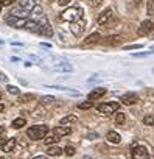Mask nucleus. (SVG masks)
Returning <instances> with one entry per match:
<instances>
[{
    "label": "nucleus",
    "mask_w": 154,
    "mask_h": 159,
    "mask_svg": "<svg viewBox=\"0 0 154 159\" xmlns=\"http://www.w3.org/2000/svg\"><path fill=\"white\" fill-rule=\"evenodd\" d=\"M36 7V0H20L19 5L10 13L16 17H20V19H25L28 17V14L33 11V8Z\"/></svg>",
    "instance_id": "f257e3e1"
},
{
    "label": "nucleus",
    "mask_w": 154,
    "mask_h": 159,
    "mask_svg": "<svg viewBox=\"0 0 154 159\" xmlns=\"http://www.w3.org/2000/svg\"><path fill=\"white\" fill-rule=\"evenodd\" d=\"M83 19V8L81 7H72V8H67L61 13L59 16V20L62 22H76V20H80Z\"/></svg>",
    "instance_id": "f03ea898"
},
{
    "label": "nucleus",
    "mask_w": 154,
    "mask_h": 159,
    "mask_svg": "<svg viewBox=\"0 0 154 159\" xmlns=\"http://www.w3.org/2000/svg\"><path fill=\"white\" fill-rule=\"evenodd\" d=\"M47 133H48V126L47 125H34V126H30L27 129V136L31 140H41V139H44L47 136Z\"/></svg>",
    "instance_id": "7ed1b4c3"
},
{
    "label": "nucleus",
    "mask_w": 154,
    "mask_h": 159,
    "mask_svg": "<svg viewBox=\"0 0 154 159\" xmlns=\"http://www.w3.org/2000/svg\"><path fill=\"white\" fill-rule=\"evenodd\" d=\"M118 108H120V103H117V102H109V103H101V105H98V108H97V109H98L101 114L109 116V114L117 112V111H118Z\"/></svg>",
    "instance_id": "20e7f679"
},
{
    "label": "nucleus",
    "mask_w": 154,
    "mask_h": 159,
    "mask_svg": "<svg viewBox=\"0 0 154 159\" xmlns=\"http://www.w3.org/2000/svg\"><path fill=\"white\" fill-rule=\"evenodd\" d=\"M131 156H132V159H149L146 147H142V145H137V143H132Z\"/></svg>",
    "instance_id": "39448f33"
},
{
    "label": "nucleus",
    "mask_w": 154,
    "mask_h": 159,
    "mask_svg": "<svg viewBox=\"0 0 154 159\" xmlns=\"http://www.w3.org/2000/svg\"><path fill=\"white\" fill-rule=\"evenodd\" d=\"M86 25H87V22H86V19L83 17V19H80V20L70 24V31L73 33V36H81L83 31L86 30Z\"/></svg>",
    "instance_id": "423d86ee"
},
{
    "label": "nucleus",
    "mask_w": 154,
    "mask_h": 159,
    "mask_svg": "<svg viewBox=\"0 0 154 159\" xmlns=\"http://www.w3.org/2000/svg\"><path fill=\"white\" fill-rule=\"evenodd\" d=\"M5 22H7L10 27H14V28H24L27 19H20V17H16V16H13V14L8 13V14L5 16Z\"/></svg>",
    "instance_id": "0eeeda50"
},
{
    "label": "nucleus",
    "mask_w": 154,
    "mask_h": 159,
    "mask_svg": "<svg viewBox=\"0 0 154 159\" xmlns=\"http://www.w3.org/2000/svg\"><path fill=\"white\" fill-rule=\"evenodd\" d=\"M112 14H114V13H112V10H111V8L104 10V11H103V13L98 16L97 24H98V25H106V24H108V22L112 19Z\"/></svg>",
    "instance_id": "6e6552de"
},
{
    "label": "nucleus",
    "mask_w": 154,
    "mask_h": 159,
    "mask_svg": "<svg viewBox=\"0 0 154 159\" xmlns=\"http://www.w3.org/2000/svg\"><path fill=\"white\" fill-rule=\"evenodd\" d=\"M152 31V22L151 20H143L140 28H139V34L140 36H148Z\"/></svg>",
    "instance_id": "1a4fd4ad"
},
{
    "label": "nucleus",
    "mask_w": 154,
    "mask_h": 159,
    "mask_svg": "<svg viewBox=\"0 0 154 159\" xmlns=\"http://www.w3.org/2000/svg\"><path fill=\"white\" fill-rule=\"evenodd\" d=\"M137 100H139V97H137V94H134V92H128V94H125V95L121 97V102H123V105H126V106H131V105L137 103Z\"/></svg>",
    "instance_id": "9d476101"
},
{
    "label": "nucleus",
    "mask_w": 154,
    "mask_h": 159,
    "mask_svg": "<svg viewBox=\"0 0 154 159\" xmlns=\"http://www.w3.org/2000/svg\"><path fill=\"white\" fill-rule=\"evenodd\" d=\"M103 95H106V89L104 88H97V89H94L90 94H89V102H94V100H98V98H101Z\"/></svg>",
    "instance_id": "9b49d317"
},
{
    "label": "nucleus",
    "mask_w": 154,
    "mask_h": 159,
    "mask_svg": "<svg viewBox=\"0 0 154 159\" xmlns=\"http://www.w3.org/2000/svg\"><path fill=\"white\" fill-rule=\"evenodd\" d=\"M70 133H72V129L68 126H56L53 129V136H56L58 139L59 137H64V136H68Z\"/></svg>",
    "instance_id": "f8f14e48"
},
{
    "label": "nucleus",
    "mask_w": 154,
    "mask_h": 159,
    "mask_svg": "<svg viewBox=\"0 0 154 159\" xmlns=\"http://www.w3.org/2000/svg\"><path fill=\"white\" fill-rule=\"evenodd\" d=\"M24 28H25V30H28V31H31V33H37V34H39L41 25H39V22H36V20H27Z\"/></svg>",
    "instance_id": "ddd939ff"
},
{
    "label": "nucleus",
    "mask_w": 154,
    "mask_h": 159,
    "mask_svg": "<svg viewBox=\"0 0 154 159\" xmlns=\"http://www.w3.org/2000/svg\"><path fill=\"white\" fill-rule=\"evenodd\" d=\"M16 137H11V139H7L5 140V143L2 145V150L5 151V153H11L13 150H14V147H16Z\"/></svg>",
    "instance_id": "4468645a"
},
{
    "label": "nucleus",
    "mask_w": 154,
    "mask_h": 159,
    "mask_svg": "<svg viewBox=\"0 0 154 159\" xmlns=\"http://www.w3.org/2000/svg\"><path fill=\"white\" fill-rule=\"evenodd\" d=\"M106 139H108V142H111V143H114V145H117V143L121 142V136H120L118 133H115V131H109V133L106 134Z\"/></svg>",
    "instance_id": "2eb2a0df"
},
{
    "label": "nucleus",
    "mask_w": 154,
    "mask_h": 159,
    "mask_svg": "<svg viewBox=\"0 0 154 159\" xmlns=\"http://www.w3.org/2000/svg\"><path fill=\"white\" fill-rule=\"evenodd\" d=\"M78 122V117H76L75 114H70V116H65L64 119H61V125L62 126H67V125H73Z\"/></svg>",
    "instance_id": "dca6fc26"
},
{
    "label": "nucleus",
    "mask_w": 154,
    "mask_h": 159,
    "mask_svg": "<svg viewBox=\"0 0 154 159\" xmlns=\"http://www.w3.org/2000/svg\"><path fill=\"white\" fill-rule=\"evenodd\" d=\"M101 39V34L100 33H92L90 36H87L86 39H84V44L86 45H90V44H97L98 41Z\"/></svg>",
    "instance_id": "f3484780"
},
{
    "label": "nucleus",
    "mask_w": 154,
    "mask_h": 159,
    "mask_svg": "<svg viewBox=\"0 0 154 159\" xmlns=\"http://www.w3.org/2000/svg\"><path fill=\"white\" fill-rule=\"evenodd\" d=\"M120 42H121V36H118V34L108 36V38L104 39V44H106V45H117V44H120Z\"/></svg>",
    "instance_id": "a211bd4d"
},
{
    "label": "nucleus",
    "mask_w": 154,
    "mask_h": 159,
    "mask_svg": "<svg viewBox=\"0 0 154 159\" xmlns=\"http://www.w3.org/2000/svg\"><path fill=\"white\" fill-rule=\"evenodd\" d=\"M25 125H27V120H25V117H19V119H14V120L11 122V126H13L14 129H19V128L25 126Z\"/></svg>",
    "instance_id": "6ab92c4d"
},
{
    "label": "nucleus",
    "mask_w": 154,
    "mask_h": 159,
    "mask_svg": "<svg viewBox=\"0 0 154 159\" xmlns=\"http://www.w3.org/2000/svg\"><path fill=\"white\" fill-rule=\"evenodd\" d=\"M48 156H61L62 154V150H61V147H55V145H50L48 147Z\"/></svg>",
    "instance_id": "aec40b11"
},
{
    "label": "nucleus",
    "mask_w": 154,
    "mask_h": 159,
    "mask_svg": "<svg viewBox=\"0 0 154 159\" xmlns=\"http://www.w3.org/2000/svg\"><path fill=\"white\" fill-rule=\"evenodd\" d=\"M55 70H58V72H72L73 67L70 64H58V66H55Z\"/></svg>",
    "instance_id": "412c9836"
},
{
    "label": "nucleus",
    "mask_w": 154,
    "mask_h": 159,
    "mask_svg": "<svg viewBox=\"0 0 154 159\" xmlns=\"http://www.w3.org/2000/svg\"><path fill=\"white\" fill-rule=\"evenodd\" d=\"M33 100H36V95L34 94H25V95H22L19 98L20 103H28V102H33Z\"/></svg>",
    "instance_id": "4be33fe9"
},
{
    "label": "nucleus",
    "mask_w": 154,
    "mask_h": 159,
    "mask_svg": "<svg viewBox=\"0 0 154 159\" xmlns=\"http://www.w3.org/2000/svg\"><path fill=\"white\" fill-rule=\"evenodd\" d=\"M55 97H51V95H45V97H41V103L44 105V106H47V105H53L55 103Z\"/></svg>",
    "instance_id": "5701e85b"
},
{
    "label": "nucleus",
    "mask_w": 154,
    "mask_h": 159,
    "mask_svg": "<svg viewBox=\"0 0 154 159\" xmlns=\"http://www.w3.org/2000/svg\"><path fill=\"white\" fill-rule=\"evenodd\" d=\"M58 140H59V139H58L56 136H53V134H50V136H45V137H44V142H45V145H48V147H50V145H53V143H56Z\"/></svg>",
    "instance_id": "b1692460"
},
{
    "label": "nucleus",
    "mask_w": 154,
    "mask_h": 159,
    "mask_svg": "<svg viewBox=\"0 0 154 159\" xmlns=\"http://www.w3.org/2000/svg\"><path fill=\"white\" fill-rule=\"evenodd\" d=\"M62 151H64V153H65L67 156H73V154L76 153V150H75V147H72V145H67V147H65V148H64Z\"/></svg>",
    "instance_id": "393cba45"
},
{
    "label": "nucleus",
    "mask_w": 154,
    "mask_h": 159,
    "mask_svg": "<svg viewBox=\"0 0 154 159\" xmlns=\"http://www.w3.org/2000/svg\"><path fill=\"white\" fill-rule=\"evenodd\" d=\"M7 91H8L10 94H13V95H19V94H20V91H19L16 86H11V84L7 86Z\"/></svg>",
    "instance_id": "a878e982"
},
{
    "label": "nucleus",
    "mask_w": 154,
    "mask_h": 159,
    "mask_svg": "<svg viewBox=\"0 0 154 159\" xmlns=\"http://www.w3.org/2000/svg\"><path fill=\"white\" fill-rule=\"evenodd\" d=\"M125 120H126L125 114H117V116H115V123H117V125H123Z\"/></svg>",
    "instance_id": "bb28decb"
},
{
    "label": "nucleus",
    "mask_w": 154,
    "mask_h": 159,
    "mask_svg": "<svg viewBox=\"0 0 154 159\" xmlns=\"http://www.w3.org/2000/svg\"><path fill=\"white\" fill-rule=\"evenodd\" d=\"M143 123L148 125V126H152V114H148L143 117Z\"/></svg>",
    "instance_id": "cd10ccee"
},
{
    "label": "nucleus",
    "mask_w": 154,
    "mask_h": 159,
    "mask_svg": "<svg viewBox=\"0 0 154 159\" xmlns=\"http://www.w3.org/2000/svg\"><path fill=\"white\" fill-rule=\"evenodd\" d=\"M16 3V0H0V5L2 7H11Z\"/></svg>",
    "instance_id": "c85d7f7f"
},
{
    "label": "nucleus",
    "mask_w": 154,
    "mask_h": 159,
    "mask_svg": "<svg viewBox=\"0 0 154 159\" xmlns=\"http://www.w3.org/2000/svg\"><path fill=\"white\" fill-rule=\"evenodd\" d=\"M103 5V0H90V7L92 8H100Z\"/></svg>",
    "instance_id": "c756f323"
},
{
    "label": "nucleus",
    "mask_w": 154,
    "mask_h": 159,
    "mask_svg": "<svg viewBox=\"0 0 154 159\" xmlns=\"http://www.w3.org/2000/svg\"><path fill=\"white\" fill-rule=\"evenodd\" d=\"M80 109H90L92 108V102H86V103H80L78 105Z\"/></svg>",
    "instance_id": "7c9ffc66"
},
{
    "label": "nucleus",
    "mask_w": 154,
    "mask_h": 159,
    "mask_svg": "<svg viewBox=\"0 0 154 159\" xmlns=\"http://www.w3.org/2000/svg\"><path fill=\"white\" fill-rule=\"evenodd\" d=\"M134 48H142V44H132V45L123 47V50H134Z\"/></svg>",
    "instance_id": "2f4dec72"
},
{
    "label": "nucleus",
    "mask_w": 154,
    "mask_h": 159,
    "mask_svg": "<svg viewBox=\"0 0 154 159\" xmlns=\"http://www.w3.org/2000/svg\"><path fill=\"white\" fill-rule=\"evenodd\" d=\"M146 10H148V14L152 16V0H148V7H146Z\"/></svg>",
    "instance_id": "473e14b6"
},
{
    "label": "nucleus",
    "mask_w": 154,
    "mask_h": 159,
    "mask_svg": "<svg viewBox=\"0 0 154 159\" xmlns=\"http://www.w3.org/2000/svg\"><path fill=\"white\" fill-rule=\"evenodd\" d=\"M72 2V0H58V3L61 5V7H65V5H68Z\"/></svg>",
    "instance_id": "72a5a7b5"
},
{
    "label": "nucleus",
    "mask_w": 154,
    "mask_h": 159,
    "mask_svg": "<svg viewBox=\"0 0 154 159\" xmlns=\"http://www.w3.org/2000/svg\"><path fill=\"white\" fill-rule=\"evenodd\" d=\"M146 55H151V52H148V53H134L132 56L134 58H140V56H146Z\"/></svg>",
    "instance_id": "f704fd0d"
},
{
    "label": "nucleus",
    "mask_w": 154,
    "mask_h": 159,
    "mask_svg": "<svg viewBox=\"0 0 154 159\" xmlns=\"http://www.w3.org/2000/svg\"><path fill=\"white\" fill-rule=\"evenodd\" d=\"M87 139H90V140H94V139H98V134H95V133H90V134H87Z\"/></svg>",
    "instance_id": "c9c22d12"
},
{
    "label": "nucleus",
    "mask_w": 154,
    "mask_h": 159,
    "mask_svg": "<svg viewBox=\"0 0 154 159\" xmlns=\"http://www.w3.org/2000/svg\"><path fill=\"white\" fill-rule=\"evenodd\" d=\"M5 131H7V128H5V126H0V136H3V134H5Z\"/></svg>",
    "instance_id": "e433bc0d"
},
{
    "label": "nucleus",
    "mask_w": 154,
    "mask_h": 159,
    "mask_svg": "<svg viewBox=\"0 0 154 159\" xmlns=\"http://www.w3.org/2000/svg\"><path fill=\"white\" fill-rule=\"evenodd\" d=\"M0 80H2V81H7V76L3 73H0Z\"/></svg>",
    "instance_id": "4c0bfd02"
},
{
    "label": "nucleus",
    "mask_w": 154,
    "mask_h": 159,
    "mask_svg": "<svg viewBox=\"0 0 154 159\" xmlns=\"http://www.w3.org/2000/svg\"><path fill=\"white\" fill-rule=\"evenodd\" d=\"M41 45H42V47H45V48H50V47H51V45H50V44H45V42H42V44H41Z\"/></svg>",
    "instance_id": "58836bf2"
},
{
    "label": "nucleus",
    "mask_w": 154,
    "mask_h": 159,
    "mask_svg": "<svg viewBox=\"0 0 154 159\" xmlns=\"http://www.w3.org/2000/svg\"><path fill=\"white\" fill-rule=\"evenodd\" d=\"M33 159H47V156H34Z\"/></svg>",
    "instance_id": "ea45409f"
},
{
    "label": "nucleus",
    "mask_w": 154,
    "mask_h": 159,
    "mask_svg": "<svg viewBox=\"0 0 154 159\" xmlns=\"http://www.w3.org/2000/svg\"><path fill=\"white\" fill-rule=\"evenodd\" d=\"M5 140H7V139H2V137H0V147H2V145L5 143Z\"/></svg>",
    "instance_id": "a19ab883"
},
{
    "label": "nucleus",
    "mask_w": 154,
    "mask_h": 159,
    "mask_svg": "<svg viewBox=\"0 0 154 159\" xmlns=\"http://www.w3.org/2000/svg\"><path fill=\"white\" fill-rule=\"evenodd\" d=\"M3 111H5V106H3L2 103H0V112H3Z\"/></svg>",
    "instance_id": "79ce46f5"
},
{
    "label": "nucleus",
    "mask_w": 154,
    "mask_h": 159,
    "mask_svg": "<svg viewBox=\"0 0 154 159\" xmlns=\"http://www.w3.org/2000/svg\"><path fill=\"white\" fill-rule=\"evenodd\" d=\"M134 3H135V7H139V3H140V0H134Z\"/></svg>",
    "instance_id": "37998d69"
},
{
    "label": "nucleus",
    "mask_w": 154,
    "mask_h": 159,
    "mask_svg": "<svg viewBox=\"0 0 154 159\" xmlns=\"http://www.w3.org/2000/svg\"><path fill=\"white\" fill-rule=\"evenodd\" d=\"M81 159H92L90 156H84V157H81Z\"/></svg>",
    "instance_id": "c03bdc74"
},
{
    "label": "nucleus",
    "mask_w": 154,
    "mask_h": 159,
    "mask_svg": "<svg viewBox=\"0 0 154 159\" xmlns=\"http://www.w3.org/2000/svg\"><path fill=\"white\" fill-rule=\"evenodd\" d=\"M0 100H2V94H0Z\"/></svg>",
    "instance_id": "a18cd8bd"
},
{
    "label": "nucleus",
    "mask_w": 154,
    "mask_h": 159,
    "mask_svg": "<svg viewBox=\"0 0 154 159\" xmlns=\"http://www.w3.org/2000/svg\"><path fill=\"white\" fill-rule=\"evenodd\" d=\"M0 159H7V157H0Z\"/></svg>",
    "instance_id": "49530a36"
},
{
    "label": "nucleus",
    "mask_w": 154,
    "mask_h": 159,
    "mask_svg": "<svg viewBox=\"0 0 154 159\" xmlns=\"http://www.w3.org/2000/svg\"><path fill=\"white\" fill-rule=\"evenodd\" d=\"M0 10H2V5H0Z\"/></svg>",
    "instance_id": "de8ad7c7"
}]
</instances>
